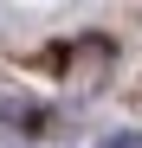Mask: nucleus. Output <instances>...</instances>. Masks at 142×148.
Returning <instances> with one entry per match:
<instances>
[{"mask_svg": "<svg viewBox=\"0 0 142 148\" xmlns=\"http://www.w3.org/2000/svg\"><path fill=\"white\" fill-rule=\"evenodd\" d=\"M97 148H142V129H116V135H103Z\"/></svg>", "mask_w": 142, "mask_h": 148, "instance_id": "1", "label": "nucleus"}]
</instances>
